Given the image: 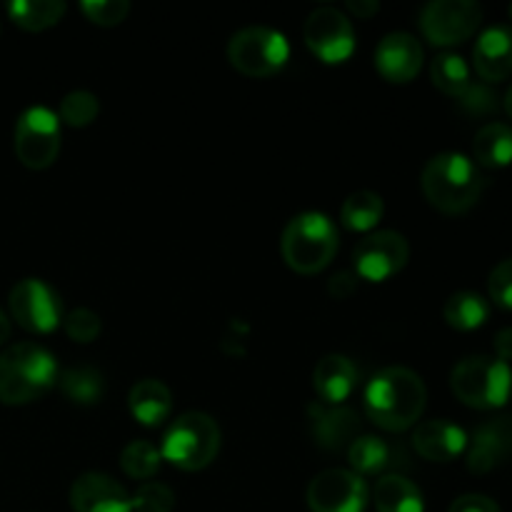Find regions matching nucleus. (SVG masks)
<instances>
[{"instance_id": "6", "label": "nucleus", "mask_w": 512, "mask_h": 512, "mask_svg": "<svg viewBox=\"0 0 512 512\" xmlns=\"http://www.w3.org/2000/svg\"><path fill=\"white\" fill-rule=\"evenodd\" d=\"M220 450V428L208 413H183L173 420L160 445V458L180 470H203Z\"/></svg>"}, {"instance_id": "20", "label": "nucleus", "mask_w": 512, "mask_h": 512, "mask_svg": "<svg viewBox=\"0 0 512 512\" xmlns=\"http://www.w3.org/2000/svg\"><path fill=\"white\" fill-rule=\"evenodd\" d=\"M313 388L320 403L343 405L358 388V368L345 355H325L313 370Z\"/></svg>"}, {"instance_id": "24", "label": "nucleus", "mask_w": 512, "mask_h": 512, "mask_svg": "<svg viewBox=\"0 0 512 512\" xmlns=\"http://www.w3.org/2000/svg\"><path fill=\"white\" fill-rule=\"evenodd\" d=\"M443 318L450 328L455 330H478L480 325H485V320L490 318V303L478 293H470V290H460L453 293L445 300Z\"/></svg>"}, {"instance_id": "7", "label": "nucleus", "mask_w": 512, "mask_h": 512, "mask_svg": "<svg viewBox=\"0 0 512 512\" xmlns=\"http://www.w3.org/2000/svg\"><path fill=\"white\" fill-rule=\"evenodd\" d=\"M288 58V38L268 25H248L228 43L230 65L248 78H270L285 68Z\"/></svg>"}, {"instance_id": "2", "label": "nucleus", "mask_w": 512, "mask_h": 512, "mask_svg": "<svg viewBox=\"0 0 512 512\" xmlns=\"http://www.w3.org/2000/svg\"><path fill=\"white\" fill-rule=\"evenodd\" d=\"M420 185L433 208L445 215H463L478 205L485 178L475 160L463 153H440L428 160Z\"/></svg>"}, {"instance_id": "27", "label": "nucleus", "mask_w": 512, "mask_h": 512, "mask_svg": "<svg viewBox=\"0 0 512 512\" xmlns=\"http://www.w3.org/2000/svg\"><path fill=\"white\" fill-rule=\"evenodd\" d=\"M383 213L385 203L378 193H373V190H355L353 195L345 198L340 220L353 233H368V230H373L383 220Z\"/></svg>"}, {"instance_id": "23", "label": "nucleus", "mask_w": 512, "mask_h": 512, "mask_svg": "<svg viewBox=\"0 0 512 512\" xmlns=\"http://www.w3.org/2000/svg\"><path fill=\"white\" fill-rule=\"evenodd\" d=\"M473 155L478 168L500 170L512 165V128L505 123H488L473 140Z\"/></svg>"}, {"instance_id": "22", "label": "nucleus", "mask_w": 512, "mask_h": 512, "mask_svg": "<svg viewBox=\"0 0 512 512\" xmlns=\"http://www.w3.org/2000/svg\"><path fill=\"white\" fill-rule=\"evenodd\" d=\"M378 512H425V500L418 485L403 475H383L373 488Z\"/></svg>"}, {"instance_id": "1", "label": "nucleus", "mask_w": 512, "mask_h": 512, "mask_svg": "<svg viewBox=\"0 0 512 512\" xmlns=\"http://www.w3.org/2000/svg\"><path fill=\"white\" fill-rule=\"evenodd\" d=\"M428 403L423 378L410 368H383L365 388V413L378 428L403 433L413 428Z\"/></svg>"}, {"instance_id": "35", "label": "nucleus", "mask_w": 512, "mask_h": 512, "mask_svg": "<svg viewBox=\"0 0 512 512\" xmlns=\"http://www.w3.org/2000/svg\"><path fill=\"white\" fill-rule=\"evenodd\" d=\"M488 293L498 308L512 310V258L495 265L488 278Z\"/></svg>"}, {"instance_id": "36", "label": "nucleus", "mask_w": 512, "mask_h": 512, "mask_svg": "<svg viewBox=\"0 0 512 512\" xmlns=\"http://www.w3.org/2000/svg\"><path fill=\"white\" fill-rule=\"evenodd\" d=\"M460 105H463L465 110H470V113L475 115H483V113H493L495 108H498V103H495V93L490 88H485V85H470L468 90H465V95H460Z\"/></svg>"}, {"instance_id": "31", "label": "nucleus", "mask_w": 512, "mask_h": 512, "mask_svg": "<svg viewBox=\"0 0 512 512\" xmlns=\"http://www.w3.org/2000/svg\"><path fill=\"white\" fill-rule=\"evenodd\" d=\"M100 113L98 95L88 93V90H73L60 100L58 118L60 123L70 125V128H88Z\"/></svg>"}, {"instance_id": "25", "label": "nucleus", "mask_w": 512, "mask_h": 512, "mask_svg": "<svg viewBox=\"0 0 512 512\" xmlns=\"http://www.w3.org/2000/svg\"><path fill=\"white\" fill-rule=\"evenodd\" d=\"M8 15L18 28L40 33L63 20L65 3L63 0H13L8 5Z\"/></svg>"}, {"instance_id": "40", "label": "nucleus", "mask_w": 512, "mask_h": 512, "mask_svg": "<svg viewBox=\"0 0 512 512\" xmlns=\"http://www.w3.org/2000/svg\"><path fill=\"white\" fill-rule=\"evenodd\" d=\"M348 10L358 15V18H370V15L378 13V3L375 0H350Z\"/></svg>"}, {"instance_id": "28", "label": "nucleus", "mask_w": 512, "mask_h": 512, "mask_svg": "<svg viewBox=\"0 0 512 512\" xmlns=\"http://www.w3.org/2000/svg\"><path fill=\"white\" fill-rule=\"evenodd\" d=\"M348 463L353 468V473L363 475H375L383 473L390 465V448L383 438H375V435H360L350 443L348 448Z\"/></svg>"}, {"instance_id": "34", "label": "nucleus", "mask_w": 512, "mask_h": 512, "mask_svg": "<svg viewBox=\"0 0 512 512\" xmlns=\"http://www.w3.org/2000/svg\"><path fill=\"white\" fill-rule=\"evenodd\" d=\"M63 328L68 333L70 340L75 343H93L100 335L103 325H100V318L88 308H75L70 310L68 315H63Z\"/></svg>"}, {"instance_id": "19", "label": "nucleus", "mask_w": 512, "mask_h": 512, "mask_svg": "<svg viewBox=\"0 0 512 512\" xmlns=\"http://www.w3.org/2000/svg\"><path fill=\"white\" fill-rule=\"evenodd\" d=\"M475 73L485 83H498L512 75V28L510 25H490L483 30L473 48Z\"/></svg>"}, {"instance_id": "26", "label": "nucleus", "mask_w": 512, "mask_h": 512, "mask_svg": "<svg viewBox=\"0 0 512 512\" xmlns=\"http://www.w3.org/2000/svg\"><path fill=\"white\" fill-rule=\"evenodd\" d=\"M58 385L65 398L75 405H95L105 395V380L100 370L90 365H75L58 375Z\"/></svg>"}, {"instance_id": "15", "label": "nucleus", "mask_w": 512, "mask_h": 512, "mask_svg": "<svg viewBox=\"0 0 512 512\" xmlns=\"http://www.w3.org/2000/svg\"><path fill=\"white\" fill-rule=\"evenodd\" d=\"M375 68L388 83H410L423 68V45L403 30L388 33L375 48Z\"/></svg>"}, {"instance_id": "39", "label": "nucleus", "mask_w": 512, "mask_h": 512, "mask_svg": "<svg viewBox=\"0 0 512 512\" xmlns=\"http://www.w3.org/2000/svg\"><path fill=\"white\" fill-rule=\"evenodd\" d=\"M495 358L510 363L512 360V328H503L495 335Z\"/></svg>"}, {"instance_id": "13", "label": "nucleus", "mask_w": 512, "mask_h": 512, "mask_svg": "<svg viewBox=\"0 0 512 512\" xmlns=\"http://www.w3.org/2000/svg\"><path fill=\"white\" fill-rule=\"evenodd\" d=\"M410 245L395 230H378L363 238L355 248V275L370 283H383L408 265Z\"/></svg>"}, {"instance_id": "32", "label": "nucleus", "mask_w": 512, "mask_h": 512, "mask_svg": "<svg viewBox=\"0 0 512 512\" xmlns=\"http://www.w3.org/2000/svg\"><path fill=\"white\" fill-rule=\"evenodd\" d=\"M175 495L168 485L145 480L133 493V512H173Z\"/></svg>"}, {"instance_id": "4", "label": "nucleus", "mask_w": 512, "mask_h": 512, "mask_svg": "<svg viewBox=\"0 0 512 512\" xmlns=\"http://www.w3.org/2000/svg\"><path fill=\"white\" fill-rule=\"evenodd\" d=\"M280 253L295 273H320L338 253V228L328 215L315 213V210L295 215L283 230Z\"/></svg>"}, {"instance_id": "5", "label": "nucleus", "mask_w": 512, "mask_h": 512, "mask_svg": "<svg viewBox=\"0 0 512 512\" xmlns=\"http://www.w3.org/2000/svg\"><path fill=\"white\" fill-rule=\"evenodd\" d=\"M455 398L475 410H498L510 400L512 368L490 355H470L460 360L450 375Z\"/></svg>"}, {"instance_id": "17", "label": "nucleus", "mask_w": 512, "mask_h": 512, "mask_svg": "<svg viewBox=\"0 0 512 512\" xmlns=\"http://www.w3.org/2000/svg\"><path fill=\"white\" fill-rule=\"evenodd\" d=\"M308 415L315 443L328 453L348 450L350 443L360 438V415L345 405H310Z\"/></svg>"}, {"instance_id": "41", "label": "nucleus", "mask_w": 512, "mask_h": 512, "mask_svg": "<svg viewBox=\"0 0 512 512\" xmlns=\"http://www.w3.org/2000/svg\"><path fill=\"white\" fill-rule=\"evenodd\" d=\"M10 338V318L0 310V345H5V340Z\"/></svg>"}, {"instance_id": "43", "label": "nucleus", "mask_w": 512, "mask_h": 512, "mask_svg": "<svg viewBox=\"0 0 512 512\" xmlns=\"http://www.w3.org/2000/svg\"><path fill=\"white\" fill-rule=\"evenodd\" d=\"M510 18H512V5H510Z\"/></svg>"}, {"instance_id": "10", "label": "nucleus", "mask_w": 512, "mask_h": 512, "mask_svg": "<svg viewBox=\"0 0 512 512\" xmlns=\"http://www.w3.org/2000/svg\"><path fill=\"white\" fill-rule=\"evenodd\" d=\"M480 23L483 8L475 0H433L420 10V30L438 48L465 43Z\"/></svg>"}, {"instance_id": "38", "label": "nucleus", "mask_w": 512, "mask_h": 512, "mask_svg": "<svg viewBox=\"0 0 512 512\" xmlns=\"http://www.w3.org/2000/svg\"><path fill=\"white\" fill-rule=\"evenodd\" d=\"M355 285H358V275H355L353 270H340V273L330 280V293H333L335 298H348L355 290Z\"/></svg>"}, {"instance_id": "8", "label": "nucleus", "mask_w": 512, "mask_h": 512, "mask_svg": "<svg viewBox=\"0 0 512 512\" xmlns=\"http://www.w3.org/2000/svg\"><path fill=\"white\" fill-rule=\"evenodd\" d=\"M15 155L30 170H45L60 153V118L45 105L23 110L15 123Z\"/></svg>"}, {"instance_id": "12", "label": "nucleus", "mask_w": 512, "mask_h": 512, "mask_svg": "<svg viewBox=\"0 0 512 512\" xmlns=\"http://www.w3.org/2000/svg\"><path fill=\"white\" fill-rule=\"evenodd\" d=\"M368 500V485L353 470H323L308 485V508L313 512H363Z\"/></svg>"}, {"instance_id": "37", "label": "nucleus", "mask_w": 512, "mask_h": 512, "mask_svg": "<svg viewBox=\"0 0 512 512\" xmlns=\"http://www.w3.org/2000/svg\"><path fill=\"white\" fill-rule=\"evenodd\" d=\"M448 512H500V508L493 498H488V495L470 493L460 495V498L450 505Z\"/></svg>"}, {"instance_id": "29", "label": "nucleus", "mask_w": 512, "mask_h": 512, "mask_svg": "<svg viewBox=\"0 0 512 512\" xmlns=\"http://www.w3.org/2000/svg\"><path fill=\"white\" fill-rule=\"evenodd\" d=\"M430 78H433L435 88L443 90L450 98H460L473 85V80H470V65L455 53L438 55L433 60V65H430Z\"/></svg>"}, {"instance_id": "3", "label": "nucleus", "mask_w": 512, "mask_h": 512, "mask_svg": "<svg viewBox=\"0 0 512 512\" xmlns=\"http://www.w3.org/2000/svg\"><path fill=\"white\" fill-rule=\"evenodd\" d=\"M58 363L38 343H15L0 353V403L28 405L58 383Z\"/></svg>"}, {"instance_id": "21", "label": "nucleus", "mask_w": 512, "mask_h": 512, "mask_svg": "<svg viewBox=\"0 0 512 512\" xmlns=\"http://www.w3.org/2000/svg\"><path fill=\"white\" fill-rule=\"evenodd\" d=\"M128 408L130 415H133L140 425L155 428V425H160L163 420H168L170 410H173V395H170L165 383H160V380L155 378H145L130 388Z\"/></svg>"}, {"instance_id": "33", "label": "nucleus", "mask_w": 512, "mask_h": 512, "mask_svg": "<svg viewBox=\"0 0 512 512\" xmlns=\"http://www.w3.org/2000/svg\"><path fill=\"white\" fill-rule=\"evenodd\" d=\"M80 10H83L90 23L113 28V25H120L128 18L130 3L128 0H85Z\"/></svg>"}, {"instance_id": "30", "label": "nucleus", "mask_w": 512, "mask_h": 512, "mask_svg": "<svg viewBox=\"0 0 512 512\" xmlns=\"http://www.w3.org/2000/svg\"><path fill=\"white\" fill-rule=\"evenodd\" d=\"M160 450L148 440H135V443L125 445L120 453V468L125 470L128 478L135 480H150L160 470Z\"/></svg>"}, {"instance_id": "16", "label": "nucleus", "mask_w": 512, "mask_h": 512, "mask_svg": "<svg viewBox=\"0 0 512 512\" xmlns=\"http://www.w3.org/2000/svg\"><path fill=\"white\" fill-rule=\"evenodd\" d=\"M75 512H133V495L105 473H83L70 488Z\"/></svg>"}, {"instance_id": "18", "label": "nucleus", "mask_w": 512, "mask_h": 512, "mask_svg": "<svg viewBox=\"0 0 512 512\" xmlns=\"http://www.w3.org/2000/svg\"><path fill=\"white\" fill-rule=\"evenodd\" d=\"M413 448L430 463H453L468 448V433L450 420H423L413 433Z\"/></svg>"}, {"instance_id": "42", "label": "nucleus", "mask_w": 512, "mask_h": 512, "mask_svg": "<svg viewBox=\"0 0 512 512\" xmlns=\"http://www.w3.org/2000/svg\"><path fill=\"white\" fill-rule=\"evenodd\" d=\"M505 113H508L510 120H512V83H510L508 93H505Z\"/></svg>"}, {"instance_id": "9", "label": "nucleus", "mask_w": 512, "mask_h": 512, "mask_svg": "<svg viewBox=\"0 0 512 512\" xmlns=\"http://www.w3.org/2000/svg\"><path fill=\"white\" fill-rule=\"evenodd\" d=\"M10 318L23 330L35 335H48L63 323V300L40 278H23L10 288Z\"/></svg>"}, {"instance_id": "14", "label": "nucleus", "mask_w": 512, "mask_h": 512, "mask_svg": "<svg viewBox=\"0 0 512 512\" xmlns=\"http://www.w3.org/2000/svg\"><path fill=\"white\" fill-rule=\"evenodd\" d=\"M468 470L475 475H488L512 460V415L485 420L468 438Z\"/></svg>"}, {"instance_id": "11", "label": "nucleus", "mask_w": 512, "mask_h": 512, "mask_svg": "<svg viewBox=\"0 0 512 512\" xmlns=\"http://www.w3.org/2000/svg\"><path fill=\"white\" fill-rule=\"evenodd\" d=\"M305 43L323 63L338 65L353 55L355 30L348 15L333 5H320L305 20Z\"/></svg>"}]
</instances>
